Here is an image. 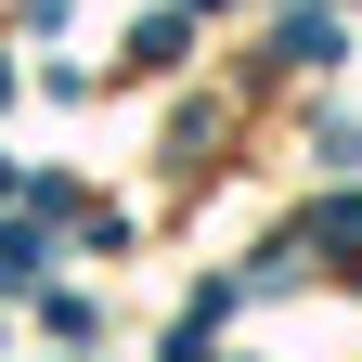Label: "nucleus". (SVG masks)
Wrapping results in <instances>:
<instances>
[{
    "label": "nucleus",
    "mask_w": 362,
    "mask_h": 362,
    "mask_svg": "<svg viewBox=\"0 0 362 362\" xmlns=\"http://www.w3.org/2000/svg\"><path fill=\"white\" fill-rule=\"evenodd\" d=\"M0 90H13V65H0Z\"/></svg>",
    "instance_id": "obj_2"
},
{
    "label": "nucleus",
    "mask_w": 362,
    "mask_h": 362,
    "mask_svg": "<svg viewBox=\"0 0 362 362\" xmlns=\"http://www.w3.org/2000/svg\"><path fill=\"white\" fill-rule=\"evenodd\" d=\"M39 259H52V220H13L0 233V285H39Z\"/></svg>",
    "instance_id": "obj_1"
}]
</instances>
